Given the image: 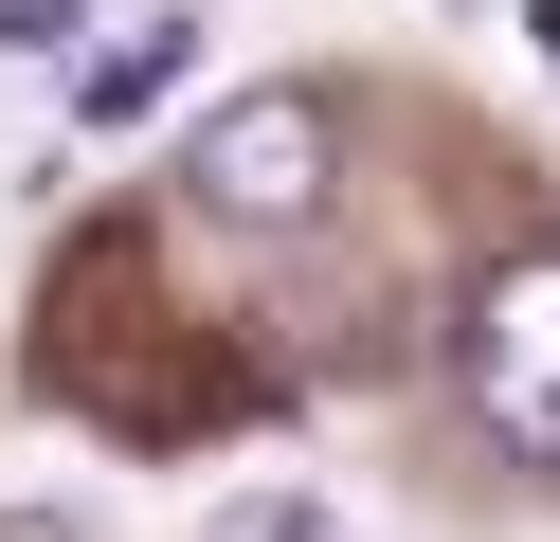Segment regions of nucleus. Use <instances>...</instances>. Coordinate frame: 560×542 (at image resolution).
<instances>
[{
    "instance_id": "39448f33",
    "label": "nucleus",
    "mask_w": 560,
    "mask_h": 542,
    "mask_svg": "<svg viewBox=\"0 0 560 542\" xmlns=\"http://www.w3.org/2000/svg\"><path fill=\"white\" fill-rule=\"evenodd\" d=\"M0 55H73V0H0Z\"/></svg>"
},
{
    "instance_id": "7ed1b4c3",
    "label": "nucleus",
    "mask_w": 560,
    "mask_h": 542,
    "mask_svg": "<svg viewBox=\"0 0 560 542\" xmlns=\"http://www.w3.org/2000/svg\"><path fill=\"white\" fill-rule=\"evenodd\" d=\"M182 72H199V19H145V36H127V55H109V72L73 91V108H91V127H127V108H163Z\"/></svg>"
},
{
    "instance_id": "f03ea898",
    "label": "nucleus",
    "mask_w": 560,
    "mask_h": 542,
    "mask_svg": "<svg viewBox=\"0 0 560 542\" xmlns=\"http://www.w3.org/2000/svg\"><path fill=\"white\" fill-rule=\"evenodd\" d=\"M470 397L506 452L560 470V253H506V272L470 289Z\"/></svg>"
},
{
    "instance_id": "20e7f679",
    "label": "nucleus",
    "mask_w": 560,
    "mask_h": 542,
    "mask_svg": "<svg viewBox=\"0 0 560 542\" xmlns=\"http://www.w3.org/2000/svg\"><path fill=\"white\" fill-rule=\"evenodd\" d=\"M218 542H343V524H326L307 488H235V506H218Z\"/></svg>"
},
{
    "instance_id": "423d86ee",
    "label": "nucleus",
    "mask_w": 560,
    "mask_h": 542,
    "mask_svg": "<svg viewBox=\"0 0 560 542\" xmlns=\"http://www.w3.org/2000/svg\"><path fill=\"white\" fill-rule=\"evenodd\" d=\"M524 36H542V72H560V0H524Z\"/></svg>"
},
{
    "instance_id": "f257e3e1",
    "label": "nucleus",
    "mask_w": 560,
    "mask_h": 542,
    "mask_svg": "<svg viewBox=\"0 0 560 542\" xmlns=\"http://www.w3.org/2000/svg\"><path fill=\"white\" fill-rule=\"evenodd\" d=\"M326 163H343V108L326 91H235L218 127L182 145V199L235 217V235H307V217H326Z\"/></svg>"
}]
</instances>
